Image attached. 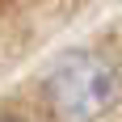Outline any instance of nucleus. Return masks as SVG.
I'll return each instance as SVG.
<instances>
[{"instance_id":"2","label":"nucleus","mask_w":122,"mask_h":122,"mask_svg":"<svg viewBox=\"0 0 122 122\" xmlns=\"http://www.w3.org/2000/svg\"><path fill=\"white\" fill-rule=\"evenodd\" d=\"M0 122H25V118H17V114H0Z\"/></svg>"},{"instance_id":"1","label":"nucleus","mask_w":122,"mask_h":122,"mask_svg":"<svg viewBox=\"0 0 122 122\" xmlns=\"http://www.w3.org/2000/svg\"><path fill=\"white\" fill-rule=\"evenodd\" d=\"M46 93L55 101V110L72 122H97L101 114L114 110V101L122 93L118 67L110 59H101L93 51H76L51 72Z\"/></svg>"}]
</instances>
